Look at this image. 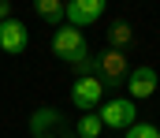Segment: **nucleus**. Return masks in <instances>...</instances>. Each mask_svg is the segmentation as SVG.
Wrapping results in <instances>:
<instances>
[{
	"label": "nucleus",
	"mask_w": 160,
	"mask_h": 138,
	"mask_svg": "<svg viewBox=\"0 0 160 138\" xmlns=\"http://www.w3.org/2000/svg\"><path fill=\"white\" fill-rule=\"evenodd\" d=\"M8 11H11V8H8V4H4V0H0V23H4V19H8Z\"/></svg>",
	"instance_id": "9b49d317"
},
{
	"label": "nucleus",
	"mask_w": 160,
	"mask_h": 138,
	"mask_svg": "<svg viewBox=\"0 0 160 138\" xmlns=\"http://www.w3.org/2000/svg\"><path fill=\"white\" fill-rule=\"evenodd\" d=\"M101 93H104V82H101L97 75H82L78 82L71 86V101L78 105L82 112H89V108H93V105L101 101Z\"/></svg>",
	"instance_id": "20e7f679"
},
{
	"label": "nucleus",
	"mask_w": 160,
	"mask_h": 138,
	"mask_svg": "<svg viewBox=\"0 0 160 138\" xmlns=\"http://www.w3.org/2000/svg\"><path fill=\"white\" fill-rule=\"evenodd\" d=\"M34 11H38L45 23H52L56 30L63 26V4H60V0H38V4H34Z\"/></svg>",
	"instance_id": "0eeeda50"
},
{
	"label": "nucleus",
	"mask_w": 160,
	"mask_h": 138,
	"mask_svg": "<svg viewBox=\"0 0 160 138\" xmlns=\"http://www.w3.org/2000/svg\"><path fill=\"white\" fill-rule=\"evenodd\" d=\"M101 15H104V0H71V4H63V23L75 26V30L101 23Z\"/></svg>",
	"instance_id": "f257e3e1"
},
{
	"label": "nucleus",
	"mask_w": 160,
	"mask_h": 138,
	"mask_svg": "<svg viewBox=\"0 0 160 138\" xmlns=\"http://www.w3.org/2000/svg\"><path fill=\"white\" fill-rule=\"evenodd\" d=\"M127 90H130V101L153 97V90H157V71H153V67H134V71L127 75Z\"/></svg>",
	"instance_id": "423d86ee"
},
{
	"label": "nucleus",
	"mask_w": 160,
	"mask_h": 138,
	"mask_svg": "<svg viewBox=\"0 0 160 138\" xmlns=\"http://www.w3.org/2000/svg\"><path fill=\"white\" fill-rule=\"evenodd\" d=\"M134 120H138V112H134V101L130 97H116V101H108L104 108H101V123L104 127H134Z\"/></svg>",
	"instance_id": "f03ea898"
},
{
	"label": "nucleus",
	"mask_w": 160,
	"mask_h": 138,
	"mask_svg": "<svg viewBox=\"0 0 160 138\" xmlns=\"http://www.w3.org/2000/svg\"><path fill=\"white\" fill-rule=\"evenodd\" d=\"M130 38H134V34H130V26H127V23H116V26H112V45H116V49L130 45Z\"/></svg>",
	"instance_id": "1a4fd4ad"
},
{
	"label": "nucleus",
	"mask_w": 160,
	"mask_h": 138,
	"mask_svg": "<svg viewBox=\"0 0 160 138\" xmlns=\"http://www.w3.org/2000/svg\"><path fill=\"white\" fill-rule=\"evenodd\" d=\"M127 138H160V131L153 123H134V127H127Z\"/></svg>",
	"instance_id": "9d476101"
},
{
	"label": "nucleus",
	"mask_w": 160,
	"mask_h": 138,
	"mask_svg": "<svg viewBox=\"0 0 160 138\" xmlns=\"http://www.w3.org/2000/svg\"><path fill=\"white\" fill-rule=\"evenodd\" d=\"M26 41H30V34H26V26L19 23V19H4L0 23V49L4 52H22L26 49Z\"/></svg>",
	"instance_id": "39448f33"
},
{
	"label": "nucleus",
	"mask_w": 160,
	"mask_h": 138,
	"mask_svg": "<svg viewBox=\"0 0 160 138\" xmlns=\"http://www.w3.org/2000/svg\"><path fill=\"white\" fill-rule=\"evenodd\" d=\"M101 127H104V123H101V116H93V112H86V116L78 120V135L82 138H97Z\"/></svg>",
	"instance_id": "6e6552de"
},
{
	"label": "nucleus",
	"mask_w": 160,
	"mask_h": 138,
	"mask_svg": "<svg viewBox=\"0 0 160 138\" xmlns=\"http://www.w3.org/2000/svg\"><path fill=\"white\" fill-rule=\"evenodd\" d=\"M97 79H101L104 86H119V82H127V60H123L119 49H108V52L97 60Z\"/></svg>",
	"instance_id": "7ed1b4c3"
}]
</instances>
